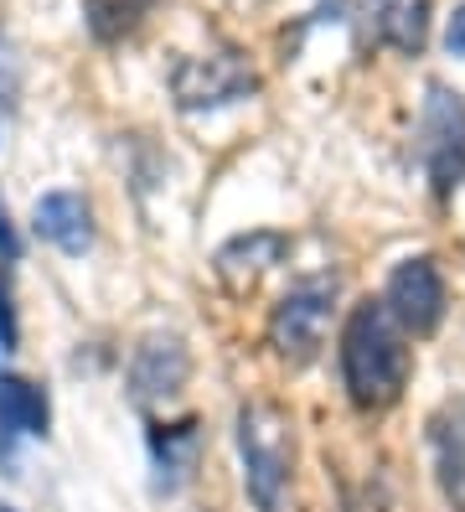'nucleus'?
Listing matches in <instances>:
<instances>
[{"label": "nucleus", "instance_id": "1", "mask_svg": "<svg viewBox=\"0 0 465 512\" xmlns=\"http://www.w3.org/2000/svg\"><path fill=\"white\" fill-rule=\"evenodd\" d=\"M341 383H347V399L362 414H383L403 399L414 373V347L409 331H403L383 300H362L352 306L347 326H341Z\"/></svg>", "mask_w": 465, "mask_h": 512}, {"label": "nucleus", "instance_id": "2", "mask_svg": "<svg viewBox=\"0 0 465 512\" xmlns=\"http://www.w3.org/2000/svg\"><path fill=\"white\" fill-rule=\"evenodd\" d=\"M238 461L243 492L259 512H279L295 476V419L274 399H248L238 409Z\"/></svg>", "mask_w": 465, "mask_h": 512}, {"label": "nucleus", "instance_id": "3", "mask_svg": "<svg viewBox=\"0 0 465 512\" xmlns=\"http://www.w3.org/2000/svg\"><path fill=\"white\" fill-rule=\"evenodd\" d=\"M331 311H336V275H316L300 280L279 295V306L269 311V347L279 363L305 368L316 363L331 331Z\"/></svg>", "mask_w": 465, "mask_h": 512}, {"label": "nucleus", "instance_id": "4", "mask_svg": "<svg viewBox=\"0 0 465 512\" xmlns=\"http://www.w3.org/2000/svg\"><path fill=\"white\" fill-rule=\"evenodd\" d=\"M419 161L434 197H455L465 182V99L445 83H429L419 114Z\"/></svg>", "mask_w": 465, "mask_h": 512}, {"label": "nucleus", "instance_id": "5", "mask_svg": "<svg viewBox=\"0 0 465 512\" xmlns=\"http://www.w3.org/2000/svg\"><path fill=\"white\" fill-rule=\"evenodd\" d=\"M383 306L388 316L409 331V337H429V331H440L445 321V275H440V264H434L429 254H414V259H398L393 264V275L383 285Z\"/></svg>", "mask_w": 465, "mask_h": 512}, {"label": "nucleus", "instance_id": "6", "mask_svg": "<svg viewBox=\"0 0 465 512\" xmlns=\"http://www.w3.org/2000/svg\"><path fill=\"white\" fill-rule=\"evenodd\" d=\"M171 83H176V104L181 109H223V104H238V99H248L259 88L254 68H248L238 52L186 57Z\"/></svg>", "mask_w": 465, "mask_h": 512}, {"label": "nucleus", "instance_id": "7", "mask_svg": "<svg viewBox=\"0 0 465 512\" xmlns=\"http://www.w3.org/2000/svg\"><path fill=\"white\" fill-rule=\"evenodd\" d=\"M192 378V347L176 331H150L130 352V399L135 404H166Z\"/></svg>", "mask_w": 465, "mask_h": 512}, {"label": "nucleus", "instance_id": "8", "mask_svg": "<svg viewBox=\"0 0 465 512\" xmlns=\"http://www.w3.org/2000/svg\"><path fill=\"white\" fill-rule=\"evenodd\" d=\"M285 254H290V238H285V233L248 228V233L228 238V244L212 254V269H217V280H223L233 295H243V290H254Z\"/></svg>", "mask_w": 465, "mask_h": 512}, {"label": "nucleus", "instance_id": "9", "mask_svg": "<svg viewBox=\"0 0 465 512\" xmlns=\"http://www.w3.org/2000/svg\"><path fill=\"white\" fill-rule=\"evenodd\" d=\"M429 456L434 481L455 512H465V399H445L429 419Z\"/></svg>", "mask_w": 465, "mask_h": 512}, {"label": "nucleus", "instance_id": "10", "mask_svg": "<svg viewBox=\"0 0 465 512\" xmlns=\"http://www.w3.org/2000/svg\"><path fill=\"white\" fill-rule=\"evenodd\" d=\"M47 394H42V383H31L21 373H0V456H16V445L21 440H37L47 435Z\"/></svg>", "mask_w": 465, "mask_h": 512}, {"label": "nucleus", "instance_id": "11", "mask_svg": "<svg viewBox=\"0 0 465 512\" xmlns=\"http://www.w3.org/2000/svg\"><path fill=\"white\" fill-rule=\"evenodd\" d=\"M31 228L62 254H88L93 249V207L78 192H47L31 207Z\"/></svg>", "mask_w": 465, "mask_h": 512}, {"label": "nucleus", "instance_id": "12", "mask_svg": "<svg viewBox=\"0 0 465 512\" xmlns=\"http://www.w3.org/2000/svg\"><path fill=\"white\" fill-rule=\"evenodd\" d=\"M150 461H155V492H181L202 461V425L197 419H176V425L150 430Z\"/></svg>", "mask_w": 465, "mask_h": 512}, {"label": "nucleus", "instance_id": "13", "mask_svg": "<svg viewBox=\"0 0 465 512\" xmlns=\"http://www.w3.org/2000/svg\"><path fill=\"white\" fill-rule=\"evenodd\" d=\"M372 21L388 47L409 57L429 42V0H372Z\"/></svg>", "mask_w": 465, "mask_h": 512}, {"label": "nucleus", "instance_id": "14", "mask_svg": "<svg viewBox=\"0 0 465 512\" xmlns=\"http://www.w3.org/2000/svg\"><path fill=\"white\" fill-rule=\"evenodd\" d=\"M16 347V311H11V285L0 280V352Z\"/></svg>", "mask_w": 465, "mask_h": 512}, {"label": "nucleus", "instance_id": "15", "mask_svg": "<svg viewBox=\"0 0 465 512\" xmlns=\"http://www.w3.org/2000/svg\"><path fill=\"white\" fill-rule=\"evenodd\" d=\"M445 47H450V57H465V6L450 16V26H445Z\"/></svg>", "mask_w": 465, "mask_h": 512}, {"label": "nucleus", "instance_id": "16", "mask_svg": "<svg viewBox=\"0 0 465 512\" xmlns=\"http://www.w3.org/2000/svg\"><path fill=\"white\" fill-rule=\"evenodd\" d=\"M0 512H16V507H0Z\"/></svg>", "mask_w": 465, "mask_h": 512}]
</instances>
